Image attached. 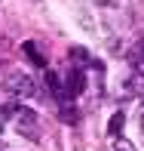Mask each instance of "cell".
Wrapping results in <instances>:
<instances>
[{"instance_id":"cell-3","label":"cell","mask_w":144,"mask_h":151,"mask_svg":"<svg viewBox=\"0 0 144 151\" xmlns=\"http://www.w3.org/2000/svg\"><path fill=\"white\" fill-rule=\"evenodd\" d=\"M16 123H18V129H22L25 136H34L37 133V114L34 111H28V108H16Z\"/></svg>"},{"instance_id":"cell-9","label":"cell","mask_w":144,"mask_h":151,"mask_svg":"<svg viewBox=\"0 0 144 151\" xmlns=\"http://www.w3.org/2000/svg\"><path fill=\"white\" fill-rule=\"evenodd\" d=\"M0 129H3V123H0Z\"/></svg>"},{"instance_id":"cell-4","label":"cell","mask_w":144,"mask_h":151,"mask_svg":"<svg viewBox=\"0 0 144 151\" xmlns=\"http://www.w3.org/2000/svg\"><path fill=\"white\" fill-rule=\"evenodd\" d=\"M46 86H49V93L55 96V99H67V90H65V80L58 77L55 71H46Z\"/></svg>"},{"instance_id":"cell-1","label":"cell","mask_w":144,"mask_h":151,"mask_svg":"<svg viewBox=\"0 0 144 151\" xmlns=\"http://www.w3.org/2000/svg\"><path fill=\"white\" fill-rule=\"evenodd\" d=\"M3 86L9 90L12 96H18V99H37V83H34V74H22V71H12L6 74Z\"/></svg>"},{"instance_id":"cell-7","label":"cell","mask_w":144,"mask_h":151,"mask_svg":"<svg viewBox=\"0 0 144 151\" xmlns=\"http://www.w3.org/2000/svg\"><path fill=\"white\" fill-rule=\"evenodd\" d=\"M116 151H132V148H129V145H123V142H120V145H116Z\"/></svg>"},{"instance_id":"cell-8","label":"cell","mask_w":144,"mask_h":151,"mask_svg":"<svg viewBox=\"0 0 144 151\" xmlns=\"http://www.w3.org/2000/svg\"><path fill=\"white\" fill-rule=\"evenodd\" d=\"M138 56H141V65H144V40H141V50H138Z\"/></svg>"},{"instance_id":"cell-6","label":"cell","mask_w":144,"mask_h":151,"mask_svg":"<svg viewBox=\"0 0 144 151\" xmlns=\"http://www.w3.org/2000/svg\"><path fill=\"white\" fill-rule=\"evenodd\" d=\"M120 129H123V114L116 111V114H113V120H111V133L116 136V133H120Z\"/></svg>"},{"instance_id":"cell-2","label":"cell","mask_w":144,"mask_h":151,"mask_svg":"<svg viewBox=\"0 0 144 151\" xmlns=\"http://www.w3.org/2000/svg\"><path fill=\"white\" fill-rule=\"evenodd\" d=\"M65 90H67V99L80 96V93L86 90V74L77 71V68H74V71H67V74H65Z\"/></svg>"},{"instance_id":"cell-5","label":"cell","mask_w":144,"mask_h":151,"mask_svg":"<svg viewBox=\"0 0 144 151\" xmlns=\"http://www.w3.org/2000/svg\"><path fill=\"white\" fill-rule=\"evenodd\" d=\"M22 50H25V56H28V59H31V62H34V65H37V68H46V59H43V52H40L37 46L31 43V40H28V43L22 46Z\"/></svg>"}]
</instances>
